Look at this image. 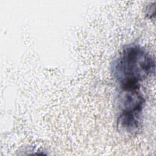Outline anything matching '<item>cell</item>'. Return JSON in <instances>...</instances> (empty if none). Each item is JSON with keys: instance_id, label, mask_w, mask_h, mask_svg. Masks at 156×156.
Instances as JSON below:
<instances>
[{"instance_id": "1", "label": "cell", "mask_w": 156, "mask_h": 156, "mask_svg": "<svg viewBox=\"0 0 156 156\" xmlns=\"http://www.w3.org/2000/svg\"><path fill=\"white\" fill-rule=\"evenodd\" d=\"M155 61L141 46L124 47L113 60L112 73L120 90L140 88V83L155 71Z\"/></svg>"}, {"instance_id": "2", "label": "cell", "mask_w": 156, "mask_h": 156, "mask_svg": "<svg viewBox=\"0 0 156 156\" xmlns=\"http://www.w3.org/2000/svg\"><path fill=\"white\" fill-rule=\"evenodd\" d=\"M140 88L121 90L118 99V126L127 133L137 132L141 124L145 99Z\"/></svg>"}]
</instances>
